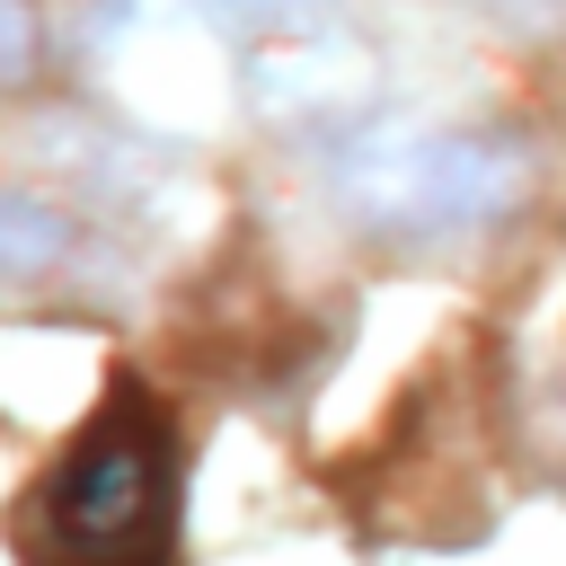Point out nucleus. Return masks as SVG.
I'll list each match as a JSON object with an SVG mask.
<instances>
[{
	"label": "nucleus",
	"instance_id": "f03ea898",
	"mask_svg": "<svg viewBox=\"0 0 566 566\" xmlns=\"http://www.w3.org/2000/svg\"><path fill=\"white\" fill-rule=\"evenodd\" d=\"M230 35L239 27L212 0H106L97 9V80L133 124L195 142V133L230 124V106H239Z\"/></svg>",
	"mask_w": 566,
	"mask_h": 566
},
{
	"label": "nucleus",
	"instance_id": "20e7f679",
	"mask_svg": "<svg viewBox=\"0 0 566 566\" xmlns=\"http://www.w3.org/2000/svg\"><path fill=\"white\" fill-rule=\"evenodd\" d=\"M80 256V221L27 186H0V283H44Z\"/></svg>",
	"mask_w": 566,
	"mask_h": 566
},
{
	"label": "nucleus",
	"instance_id": "7ed1b4c3",
	"mask_svg": "<svg viewBox=\"0 0 566 566\" xmlns=\"http://www.w3.org/2000/svg\"><path fill=\"white\" fill-rule=\"evenodd\" d=\"M168 531V442L150 416H97L44 478V548L62 566H150Z\"/></svg>",
	"mask_w": 566,
	"mask_h": 566
},
{
	"label": "nucleus",
	"instance_id": "39448f33",
	"mask_svg": "<svg viewBox=\"0 0 566 566\" xmlns=\"http://www.w3.org/2000/svg\"><path fill=\"white\" fill-rule=\"evenodd\" d=\"M212 9H221L239 35H310L327 0H212Z\"/></svg>",
	"mask_w": 566,
	"mask_h": 566
},
{
	"label": "nucleus",
	"instance_id": "f257e3e1",
	"mask_svg": "<svg viewBox=\"0 0 566 566\" xmlns=\"http://www.w3.org/2000/svg\"><path fill=\"white\" fill-rule=\"evenodd\" d=\"M336 195L371 230H389L407 248H442V239H478L531 203V150L513 133L398 115L336 150Z\"/></svg>",
	"mask_w": 566,
	"mask_h": 566
},
{
	"label": "nucleus",
	"instance_id": "423d86ee",
	"mask_svg": "<svg viewBox=\"0 0 566 566\" xmlns=\"http://www.w3.org/2000/svg\"><path fill=\"white\" fill-rule=\"evenodd\" d=\"M35 62V9L27 0H0V88Z\"/></svg>",
	"mask_w": 566,
	"mask_h": 566
}]
</instances>
